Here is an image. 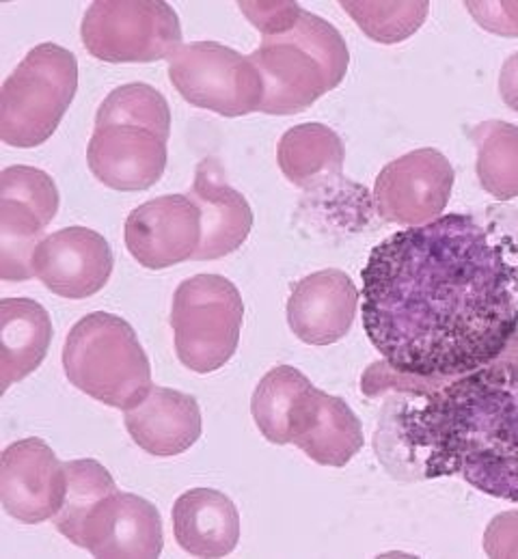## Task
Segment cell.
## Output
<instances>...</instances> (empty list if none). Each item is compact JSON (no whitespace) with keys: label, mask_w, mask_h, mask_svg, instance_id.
Instances as JSON below:
<instances>
[{"label":"cell","mask_w":518,"mask_h":559,"mask_svg":"<svg viewBox=\"0 0 518 559\" xmlns=\"http://www.w3.org/2000/svg\"><path fill=\"white\" fill-rule=\"evenodd\" d=\"M345 150L335 130L322 123L290 128L276 147L281 174L298 188L318 187L329 178H342Z\"/></svg>","instance_id":"obj_22"},{"label":"cell","mask_w":518,"mask_h":559,"mask_svg":"<svg viewBox=\"0 0 518 559\" xmlns=\"http://www.w3.org/2000/svg\"><path fill=\"white\" fill-rule=\"evenodd\" d=\"M499 94L508 108L518 112V52H515L502 68Z\"/></svg>","instance_id":"obj_29"},{"label":"cell","mask_w":518,"mask_h":559,"mask_svg":"<svg viewBox=\"0 0 518 559\" xmlns=\"http://www.w3.org/2000/svg\"><path fill=\"white\" fill-rule=\"evenodd\" d=\"M266 441L294 443L314 463L342 468L365 443L361 419L348 402L311 384L296 368L279 376L263 397Z\"/></svg>","instance_id":"obj_5"},{"label":"cell","mask_w":518,"mask_h":559,"mask_svg":"<svg viewBox=\"0 0 518 559\" xmlns=\"http://www.w3.org/2000/svg\"><path fill=\"white\" fill-rule=\"evenodd\" d=\"M245 302L221 275H195L173 294L172 329L177 359L197 373L219 372L238 350Z\"/></svg>","instance_id":"obj_8"},{"label":"cell","mask_w":518,"mask_h":559,"mask_svg":"<svg viewBox=\"0 0 518 559\" xmlns=\"http://www.w3.org/2000/svg\"><path fill=\"white\" fill-rule=\"evenodd\" d=\"M81 37L99 61L154 63L181 46V26L163 0H97L86 9Z\"/></svg>","instance_id":"obj_9"},{"label":"cell","mask_w":518,"mask_h":559,"mask_svg":"<svg viewBox=\"0 0 518 559\" xmlns=\"http://www.w3.org/2000/svg\"><path fill=\"white\" fill-rule=\"evenodd\" d=\"M400 373V372H396ZM391 400L376 432V454L396 477H462L484 495L518 503V364L495 361L456 378L363 373L369 397Z\"/></svg>","instance_id":"obj_2"},{"label":"cell","mask_w":518,"mask_h":559,"mask_svg":"<svg viewBox=\"0 0 518 559\" xmlns=\"http://www.w3.org/2000/svg\"><path fill=\"white\" fill-rule=\"evenodd\" d=\"M63 368L76 389L119 411L139 404L154 386L150 359L134 329L106 311L89 313L72 326Z\"/></svg>","instance_id":"obj_6"},{"label":"cell","mask_w":518,"mask_h":559,"mask_svg":"<svg viewBox=\"0 0 518 559\" xmlns=\"http://www.w3.org/2000/svg\"><path fill=\"white\" fill-rule=\"evenodd\" d=\"M177 545L195 558H225L240 540V514L221 490L192 488L173 506Z\"/></svg>","instance_id":"obj_20"},{"label":"cell","mask_w":518,"mask_h":559,"mask_svg":"<svg viewBox=\"0 0 518 559\" xmlns=\"http://www.w3.org/2000/svg\"><path fill=\"white\" fill-rule=\"evenodd\" d=\"M79 90V61L57 44H39L9 74L0 94V136L11 147H37L59 128Z\"/></svg>","instance_id":"obj_7"},{"label":"cell","mask_w":518,"mask_h":559,"mask_svg":"<svg viewBox=\"0 0 518 559\" xmlns=\"http://www.w3.org/2000/svg\"><path fill=\"white\" fill-rule=\"evenodd\" d=\"M172 110L152 85L117 87L99 104L86 147L91 174L104 187L137 192L158 185L167 167Z\"/></svg>","instance_id":"obj_3"},{"label":"cell","mask_w":518,"mask_h":559,"mask_svg":"<svg viewBox=\"0 0 518 559\" xmlns=\"http://www.w3.org/2000/svg\"><path fill=\"white\" fill-rule=\"evenodd\" d=\"M356 26L378 44H400L413 37L426 22L431 2H342Z\"/></svg>","instance_id":"obj_25"},{"label":"cell","mask_w":518,"mask_h":559,"mask_svg":"<svg viewBox=\"0 0 518 559\" xmlns=\"http://www.w3.org/2000/svg\"><path fill=\"white\" fill-rule=\"evenodd\" d=\"M123 413L132 441L158 459L184 454L201 437L197 400L175 389L152 386L139 404Z\"/></svg>","instance_id":"obj_19"},{"label":"cell","mask_w":518,"mask_h":559,"mask_svg":"<svg viewBox=\"0 0 518 559\" xmlns=\"http://www.w3.org/2000/svg\"><path fill=\"white\" fill-rule=\"evenodd\" d=\"M66 471L68 490L63 506L55 516V525L68 540L76 545L89 512L99 499L115 492L117 486L106 466L99 465L97 461H72L66 463Z\"/></svg>","instance_id":"obj_24"},{"label":"cell","mask_w":518,"mask_h":559,"mask_svg":"<svg viewBox=\"0 0 518 559\" xmlns=\"http://www.w3.org/2000/svg\"><path fill=\"white\" fill-rule=\"evenodd\" d=\"M471 141L478 147L480 187L499 201L518 197V126L484 121L471 130Z\"/></svg>","instance_id":"obj_23"},{"label":"cell","mask_w":518,"mask_h":559,"mask_svg":"<svg viewBox=\"0 0 518 559\" xmlns=\"http://www.w3.org/2000/svg\"><path fill=\"white\" fill-rule=\"evenodd\" d=\"M59 210L55 180L35 167H7L0 178V277H35L33 255Z\"/></svg>","instance_id":"obj_11"},{"label":"cell","mask_w":518,"mask_h":559,"mask_svg":"<svg viewBox=\"0 0 518 559\" xmlns=\"http://www.w3.org/2000/svg\"><path fill=\"white\" fill-rule=\"evenodd\" d=\"M113 264L106 238L86 227H66L46 236L33 255L35 277L72 300L97 294L110 280Z\"/></svg>","instance_id":"obj_16"},{"label":"cell","mask_w":518,"mask_h":559,"mask_svg":"<svg viewBox=\"0 0 518 559\" xmlns=\"http://www.w3.org/2000/svg\"><path fill=\"white\" fill-rule=\"evenodd\" d=\"M488 558H518V510L497 514L484 534Z\"/></svg>","instance_id":"obj_28"},{"label":"cell","mask_w":518,"mask_h":559,"mask_svg":"<svg viewBox=\"0 0 518 559\" xmlns=\"http://www.w3.org/2000/svg\"><path fill=\"white\" fill-rule=\"evenodd\" d=\"M478 24L495 35L518 37V2H464Z\"/></svg>","instance_id":"obj_27"},{"label":"cell","mask_w":518,"mask_h":559,"mask_svg":"<svg viewBox=\"0 0 518 559\" xmlns=\"http://www.w3.org/2000/svg\"><path fill=\"white\" fill-rule=\"evenodd\" d=\"M76 547L93 558H161L165 547L158 508L130 492H110L95 503Z\"/></svg>","instance_id":"obj_15"},{"label":"cell","mask_w":518,"mask_h":559,"mask_svg":"<svg viewBox=\"0 0 518 559\" xmlns=\"http://www.w3.org/2000/svg\"><path fill=\"white\" fill-rule=\"evenodd\" d=\"M68 490L66 463L42 439L11 443L0 461V499L9 516L37 525L55 519Z\"/></svg>","instance_id":"obj_13"},{"label":"cell","mask_w":518,"mask_h":559,"mask_svg":"<svg viewBox=\"0 0 518 559\" xmlns=\"http://www.w3.org/2000/svg\"><path fill=\"white\" fill-rule=\"evenodd\" d=\"M454 167L436 150H415L389 163L376 178L374 205L382 221L422 227L443 216L454 188Z\"/></svg>","instance_id":"obj_12"},{"label":"cell","mask_w":518,"mask_h":559,"mask_svg":"<svg viewBox=\"0 0 518 559\" xmlns=\"http://www.w3.org/2000/svg\"><path fill=\"white\" fill-rule=\"evenodd\" d=\"M52 344V320L31 298H4L0 302V389L35 372Z\"/></svg>","instance_id":"obj_21"},{"label":"cell","mask_w":518,"mask_h":559,"mask_svg":"<svg viewBox=\"0 0 518 559\" xmlns=\"http://www.w3.org/2000/svg\"><path fill=\"white\" fill-rule=\"evenodd\" d=\"M240 11L261 31V35H276L292 28L303 7L296 2H238Z\"/></svg>","instance_id":"obj_26"},{"label":"cell","mask_w":518,"mask_h":559,"mask_svg":"<svg viewBox=\"0 0 518 559\" xmlns=\"http://www.w3.org/2000/svg\"><path fill=\"white\" fill-rule=\"evenodd\" d=\"M249 59L263 83L261 112L296 115L344 81L350 52L342 33L325 17L301 9L292 28L266 35Z\"/></svg>","instance_id":"obj_4"},{"label":"cell","mask_w":518,"mask_h":559,"mask_svg":"<svg viewBox=\"0 0 518 559\" xmlns=\"http://www.w3.org/2000/svg\"><path fill=\"white\" fill-rule=\"evenodd\" d=\"M363 326L393 372L456 378L518 340V210L445 214L376 245Z\"/></svg>","instance_id":"obj_1"},{"label":"cell","mask_w":518,"mask_h":559,"mask_svg":"<svg viewBox=\"0 0 518 559\" xmlns=\"http://www.w3.org/2000/svg\"><path fill=\"white\" fill-rule=\"evenodd\" d=\"M169 81L188 104L223 117L251 115L263 99L254 61L216 41L181 44L169 57Z\"/></svg>","instance_id":"obj_10"},{"label":"cell","mask_w":518,"mask_h":559,"mask_svg":"<svg viewBox=\"0 0 518 559\" xmlns=\"http://www.w3.org/2000/svg\"><path fill=\"white\" fill-rule=\"evenodd\" d=\"M201 245V212L188 194H165L134 207L126 221V247L150 271L195 260Z\"/></svg>","instance_id":"obj_14"},{"label":"cell","mask_w":518,"mask_h":559,"mask_svg":"<svg viewBox=\"0 0 518 559\" xmlns=\"http://www.w3.org/2000/svg\"><path fill=\"white\" fill-rule=\"evenodd\" d=\"M219 160L199 163L190 199L201 212V245L195 253L197 262L221 260L238 251L254 229V212L245 194L229 187Z\"/></svg>","instance_id":"obj_18"},{"label":"cell","mask_w":518,"mask_h":559,"mask_svg":"<svg viewBox=\"0 0 518 559\" xmlns=\"http://www.w3.org/2000/svg\"><path fill=\"white\" fill-rule=\"evenodd\" d=\"M358 289L344 271L329 269L298 281L287 300L292 333L309 346H331L354 324Z\"/></svg>","instance_id":"obj_17"}]
</instances>
